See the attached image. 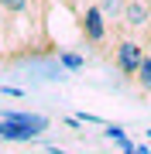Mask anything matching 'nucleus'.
I'll return each mask as SVG.
<instances>
[{"label":"nucleus","mask_w":151,"mask_h":154,"mask_svg":"<svg viewBox=\"0 0 151 154\" xmlns=\"http://www.w3.org/2000/svg\"><path fill=\"white\" fill-rule=\"evenodd\" d=\"M124 154H137V147H124Z\"/></svg>","instance_id":"nucleus-8"},{"label":"nucleus","mask_w":151,"mask_h":154,"mask_svg":"<svg viewBox=\"0 0 151 154\" xmlns=\"http://www.w3.org/2000/svg\"><path fill=\"white\" fill-rule=\"evenodd\" d=\"M144 55H148V48H144L141 41H134V38L117 41V48H113L117 72H120L124 79H134V75H137V69H141V62H144Z\"/></svg>","instance_id":"nucleus-1"},{"label":"nucleus","mask_w":151,"mask_h":154,"mask_svg":"<svg viewBox=\"0 0 151 154\" xmlns=\"http://www.w3.org/2000/svg\"><path fill=\"white\" fill-rule=\"evenodd\" d=\"M120 21L127 24L131 31H137V28H148V24H151V0H127V4H124V14H120Z\"/></svg>","instance_id":"nucleus-3"},{"label":"nucleus","mask_w":151,"mask_h":154,"mask_svg":"<svg viewBox=\"0 0 151 154\" xmlns=\"http://www.w3.org/2000/svg\"><path fill=\"white\" fill-rule=\"evenodd\" d=\"M79 31L90 45H100L106 38V14L100 11V4H90L83 14H79Z\"/></svg>","instance_id":"nucleus-2"},{"label":"nucleus","mask_w":151,"mask_h":154,"mask_svg":"<svg viewBox=\"0 0 151 154\" xmlns=\"http://www.w3.org/2000/svg\"><path fill=\"white\" fill-rule=\"evenodd\" d=\"M58 62H62L65 69H72V72H79V69L86 65V62H83V55H76V51H62V55H58Z\"/></svg>","instance_id":"nucleus-7"},{"label":"nucleus","mask_w":151,"mask_h":154,"mask_svg":"<svg viewBox=\"0 0 151 154\" xmlns=\"http://www.w3.org/2000/svg\"><path fill=\"white\" fill-rule=\"evenodd\" d=\"M41 130L21 123V120H4L0 116V140H11V144H28V140H38Z\"/></svg>","instance_id":"nucleus-4"},{"label":"nucleus","mask_w":151,"mask_h":154,"mask_svg":"<svg viewBox=\"0 0 151 154\" xmlns=\"http://www.w3.org/2000/svg\"><path fill=\"white\" fill-rule=\"evenodd\" d=\"M96 4H100V11L106 14V21H110V17L117 21V17L124 14V4H127V0H96Z\"/></svg>","instance_id":"nucleus-6"},{"label":"nucleus","mask_w":151,"mask_h":154,"mask_svg":"<svg viewBox=\"0 0 151 154\" xmlns=\"http://www.w3.org/2000/svg\"><path fill=\"white\" fill-rule=\"evenodd\" d=\"M134 82H137V89L144 96H151V55H144V62H141V69L134 75Z\"/></svg>","instance_id":"nucleus-5"},{"label":"nucleus","mask_w":151,"mask_h":154,"mask_svg":"<svg viewBox=\"0 0 151 154\" xmlns=\"http://www.w3.org/2000/svg\"><path fill=\"white\" fill-rule=\"evenodd\" d=\"M4 4H7V0H0V7H4Z\"/></svg>","instance_id":"nucleus-9"}]
</instances>
